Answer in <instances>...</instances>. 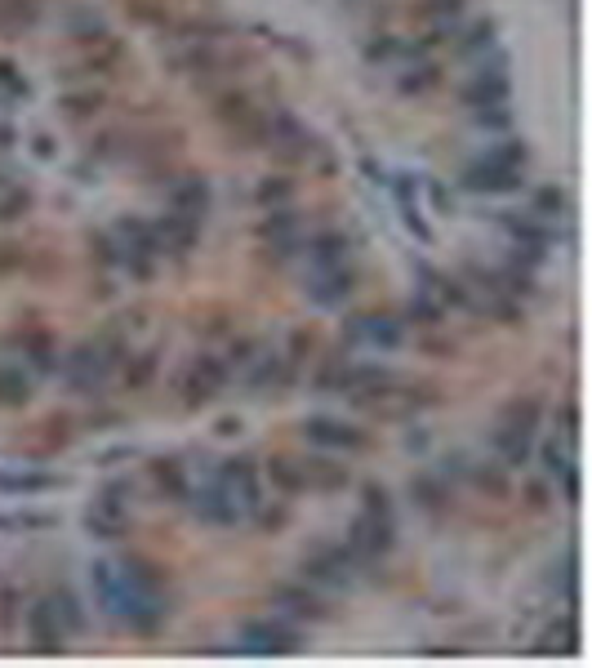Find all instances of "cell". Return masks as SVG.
Here are the masks:
<instances>
[{
	"label": "cell",
	"mask_w": 592,
	"mask_h": 668,
	"mask_svg": "<svg viewBox=\"0 0 592 668\" xmlns=\"http://www.w3.org/2000/svg\"><path fill=\"white\" fill-rule=\"evenodd\" d=\"M228 366H223V357H214V352H201L187 370H183V379H178V393H183V405H210V401L219 397L223 388H228Z\"/></svg>",
	"instance_id": "4"
},
{
	"label": "cell",
	"mask_w": 592,
	"mask_h": 668,
	"mask_svg": "<svg viewBox=\"0 0 592 668\" xmlns=\"http://www.w3.org/2000/svg\"><path fill=\"white\" fill-rule=\"evenodd\" d=\"M147 473H152V486H156L170 504H183V499H187V473H183L178 459H152Z\"/></svg>",
	"instance_id": "20"
},
{
	"label": "cell",
	"mask_w": 592,
	"mask_h": 668,
	"mask_svg": "<svg viewBox=\"0 0 592 668\" xmlns=\"http://www.w3.org/2000/svg\"><path fill=\"white\" fill-rule=\"evenodd\" d=\"M503 67H508L503 58H494L490 67H485V63L476 67V76L468 81V90H464V103H468L473 112H476V108H494V103H508V76H503Z\"/></svg>",
	"instance_id": "12"
},
{
	"label": "cell",
	"mask_w": 592,
	"mask_h": 668,
	"mask_svg": "<svg viewBox=\"0 0 592 668\" xmlns=\"http://www.w3.org/2000/svg\"><path fill=\"white\" fill-rule=\"evenodd\" d=\"M299 464H303L308 490H344V486L353 481L348 464H339V459H330V455H312V459H299Z\"/></svg>",
	"instance_id": "17"
},
{
	"label": "cell",
	"mask_w": 592,
	"mask_h": 668,
	"mask_svg": "<svg viewBox=\"0 0 592 668\" xmlns=\"http://www.w3.org/2000/svg\"><path fill=\"white\" fill-rule=\"evenodd\" d=\"M0 187H4V183H0Z\"/></svg>",
	"instance_id": "59"
},
{
	"label": "cell",
	"mask_w": 592,
	"mask_h": 668,
	"mask_svg": "<svg viewBox=\"0 0 592 668\" xmlns=\"http://www.w3.org/2000/svg\"><path fill=\"white\" fill-rule=\"evenodd\" d=\"M494 450H499V464H503V468H526L530 455H535V437L512 432V428L499 423V432H494Z\"/></svg>",
	"instance_id": "21"
},
{
	"label": "cell",
	"mask_w": 592,
	"mask_h": 668,
	"mask_svg": "<svg viewBox=\"0 0 592 668\" xmlns=\"http://www.w3.org/2000/svg\"><path fill=\"white\" fill-rule=\"evenodd\" d=\"M405 317H410L414 325H437V321L446 317V308H441V303H437V299H432L428 290H419V294L410 299V308H405Z\"/></svg>",
	"instance_id": "37"
},
{
	"label": "cell",
	"mask_w": 592,
	"mask_h": 668,
	"mask_svg": "<svg viewBox=\"0 0 592 668\" xmlns=\"http://www.w3.org/2000/svg\"><path fill=\"white\" fill-rule=\"evenodd\" d=\"M18 348H22V357H27L40 375L58 370V348H54V339H49L45 330H22V334H18Z\"/></svg>",
	"instance_id": "23"
},
{
	"label": "cell",
	"mask_w": 592,
	"mask_h": 668,
	"mask_svg": "<svg viewBox=\"0 0 592 668\" xmlns=\"http://www.w3.org/2000/svg\"><path fill=\"white\" fill-rule=\"evenodd\" d=\"M214 477H219V481H223V490L237 499L240 517H254V513H258V504H263V473L254 468V459H249V455H232V459H223Z\"/></svg>",
	"instance_id": "5"
},
{
	"label": "cell",
	"mask_w": 592,
	"mask_h": 668,
	"mask_svg": "<svg viewBox=\"0 0 592 668\" xmlns=\"http://www.w3.org/2000/svg\"><path fill=\"white\" fill-rule=\"evenodd\" d=\"M290 192H294V183H290V178H263L254 196H258V205H263V210H276V205H285V201H290Z\"/></svg>",
	"instance_id": "42"
},
{
	"label": "cell",
	"mask_w": 592,
	"mask_h": 668,
	"mask_svg": "<svg viewBox=\"0 0 592 668\" xmlns=\"http://www.w3.org/2000/svg\"><path fill=\"white\" fill-rule=\"evenodd\" d=\"M90 250H94V259H99V264L120 267V246H117V237H112V232H99V237L90 241Z\"/></svg>",
	"instance_id": "50"
},
{
	"label": "cell",
	"mask_w": 592,
	"mask_h": 668,
	"mask_svg": "<svg viewBox=\"0 0 592 668\" xmlns=\"http://www.w3.org/2000/svg\"><path fill=\"white\" fill-rule=\"evenodd\" d=\"M40 18V0H0V27L18 31V27H31Z\"/></svg>",
	"instance_id": "33"
},
{
	"label": "cell",
	"mask_w": 592,
	"mask_h": 668,
	"mask_svg": "<svg viewBox=\"0 0 592 668\" xmlns=\"http://www.w3.org/2000/svg\"><path fill=\"white\" fill-rule=\"evenodd\" d=\"M249 388H258V393H267V388H285V384H294L299 375L285 366V357L281 352H258L254 361H249Z\"/></svg>",
	"instance_id": "18"
},
{
	"label": "cell",
	"mask_w": 592,
	"mask_h": 668,
	"mask_svg": "<svg viewBox=\"0 0 592 668\" xmlns=\"http://www.w3.org/2000/svg\"><path fill=\"white\" fill-rule=\"evenodd\" d=\"M49 602H54V611H58V620H63V629H67V638L85 629V615H81V602H76L72 593H54Z\"/></svg>",
	"instance_id": "40"
},
{
	"label": "cell",
	"mask_w": 592,
	"mask_h": 668,
	"mask_svg": "<svg viewBox=\"0 0 592 668\" xmlns=\"http://www.w3.org/2000/svg\"><path fill=\"white\" fill-rule=\"evenodd\" d=\"M272 602L281 606V615L285 620H294V624H321V620H330V602L321 597V588L317 584H281L276 593H272Z\"/></svg>",
	"instance_id": "7"
},
{
	"label": "cell",
	"mask_w": 592,
	"mask_h": 668,
	"mask_svg": "<svg viewBox=\"0 0 592 668\" xmlns=\"http://www.w3.org/2000/svg\"><path fill=\"white\" fill-rule=\"evenodd\" d=\"M254 517H258V526H263V531H281V526L290 522V513H285V508H267V499L258 504V513H254Z\"/></svg>",
	"instance_id": "52"
},
{
	"label": "cell",
	"mask_w": 592,
	"mask_h": 668,
	"mask_svg": "<svg viewBox=\"0 0 592 668\" xmlns=\"http://www.w3.org/2000/svg\"><path fill=\"white\" fill-rule=\"evenodd\" d=\"M562 437H566V441H575V437H579V410H575V401H566V405H562Z\"/></svg>",
	"instance_id": "53"
},
{
	"label": "cell",
	"mask_w": 592,
	"mask_h": 668,
	"mask_svg": "<svg viewBox=\"0 0 592 668\" xmlns=\"http://www.w3.org/2000/svg\"><path fill=\"white\" fill-rule=\"evenodd\" d=\"M303 437H308L317 450H326V455H356V450L370 446L365 428L344 423V419H330V414H312V419L303 423Z\"/></svg>",
	"instance_id": "6"
},
{
	"label": "cell",
	"mask_w": 592,
	"mask_h": 668,
	"mask_svg": "<svg viewBox=\"0 0 592 668\" xmlns=\"http://www.w3.org/2000/svg\"><path fill=\"white\" fill-rule=\"evenodd\" d=\"M196 228H201L196 219L170 210L161 223H152V232H156V250H161V255H187V250L196 246Z\"/></svg>",
	"instance_id": "14"
},
{
	"label": "cell",
	"mask_w": 592,
	"mask_h": 668,
	"mask_svg": "<svg viewBox=\"0 0 592 668\" xmlns=\"http://www.w3.org/2000/svg\"><path fill=\"white\" fill-rule=\"evenodd\" d=\"M348 339L392 352V348H401V339H405V321H396V317H387V312H365V317H356L353 325H348Z\"/></svg>",
	"instance_id": "10"
},
{
	"label": "cell",
	"mask_w": 592,
	"mask_h": 668,
	"mask_svg": "<svg viewBox=\"0 0 592 668\" xmlns=\"http://www.w3.org/2000/svg\"><path fill=\"white\" fill-rule=\"evenodd\" d=\"M170 205L178 210V214H187V219H205V210H210V183L201 178V174H183V178H174L170 183Z\"/></svg>",
	"instance_id": "15"
},
{
	"label": "cell",
	"mask_w": 592,
	"mask_h": 668,
	"mask_svg": "<svg viewBox=\"0 0 592 668\" xmlns=\"http://www.w3.org/2000/svg\"><path fill=\"white\" fill-rule=\"evenodd\" d=\"M361 513H383V517H392V499H387V490L383 486H365L361 490Z\"/></svg>",
	"instance_id": "51"
},
{
	"label": "cell",
	"mask_w": 592,
	"mask_h": 668,
	"mask_svg": "<svg viewBox=\"0 0 592 668\" xmlns=\"http://www.w3.org/2000/svg\"><path fill=\"white\" fill-rule=\"evenodd\" d=\"M526 499H530V508H548V486H544V481H535V486L526 490Z\"/></svg>",
	"instance_id": "56"
},
{
	"label": "cell",
	"mask_w": 592,
	"mask_h": 668,
	"mask_svg": "<svg viewBox=\"0 0 592 668\" xmlns=\"http://www.w3.org/2000/svg\"><path fill=\"white\" fill-rule=\"evenodd\" d=\"M134 18H143V22H165V13H161L152 0H134Z\"/></svg>",
	"instance_id": "54"
},
{
	"label": "cell",
	"mask_w": 592,
	"mask_h": 668,
	"mask_svg": "<svg viewBox=\"0 0 592 668\" xmlns=\"http://www.w3.org/2000/svg\"><path fill=\"white\" fill-rule=\"evenodd\" d=\"M473 117H476V126H481V130H508V126H512V108H508V103H494V108H476Z\"/></svg>",
	"instance_id": "48"
},
{
	"label": "cell",
	"mask_w": 592,
	"mask_h": 668,
	"mask_svg": "<svg viewBox=\"0 0 592 668\" xmlns=\"http://www.w3.org/2000/svg\"><path fill=\"white\" fill-rule=\"evenodd\" d=\"M294 228H299V219H294V210L290 205H276V210H267V219L258 223V237L285 259V255H294L299 250V241H294Z\"/></svg>",
	"instance_id": "16"
},
{
	"label": "cell",
	"mask_w": 592,
	"mask_h": 668,
	"mask_svg": "<svg viewBox=\"0 0 592 668\" xmlns=\"http://www.w3.org/2000/svg\"><path fill=\"white\" fill-rule=\"evenodd\" d=\"M18 620H22V593L18 588H0V629L13 633Z\"/></svg>",
	"instance_id": "45"
},
{
	"label": "cell",
	"mask_w": 592,
	"mask_h": 668,
	"mask_svg": "<svg viewBox=\"0 0 592 668\" xmlns=\"http://www.w3.org/2000/svg\"><path fill=\"white\" fill-rule=\"evenodd\" d=\"M575 642H579V629H575V620L566 615L562 624H548V629L539 633V646H535V651H544V655H553V651H575Z\"/></svg>",
	"instance_id": "31"
},
{
	"label": "cell",
	"mask_w": 592,
	"mask_h": 668,
	"mask_svg": "<svg viewBox=\"0 0 592 668\" xmlns=\"http://www.w3.org/2000/svg\"><path fill=\"white\" fill-rule=\"evenodd\" d=\"M401 54H405V45H401L396 36H379V40L365 45V58H370V63H392V58H401Z\"/></svg>",
	"instance_id": "47"
},
{
	"label": "cell",
	"mask_w": 592,
	"mask_h": 668,
	"mask_svg": "<svg viewBox=\"0 0 592 668\" xmlns=\"http://www.w3.org/2000/svg\"><path fill=\"white\" fill-rule=\"evenodd\" d=\"M31 401V379L22 370H0V405H27Z\"/></svg>",
	"instance_id": "35"
},
{
	"label": "cell",
	"mask_w": 592,
	"mask_h": 668,
	"mask_svg": "<svg viewBox=\"0 0 592 668\" xmlns=\"http://www.w3.org/2000/svg\"><path fill=\"white\" fill-rule=\"evenodd\" d=\"M58 108H63L67 121H94V117L103 112V94H99V90H67V94L58 99Z\"/></svg>",
	"instance_id": "28"
},
{
	"label": "cell",
	"mask_w": 592,
	"mask_h": 668,
	"mask_svg": "<svg viewBox=\"0 0 592 668\" xmlns=\"http://www.w3.org/2000/svg\"><path fill=\"white\" fill-rule=\"evenodd\" d=\"M356 290V272L348 264L344 267H321V272H312V281H308V294L321 303V308H339V303H348Z\"/></svg>",
	"instance_id": "13"
},
{
	"label": "cell",
	"mask_w": 592,
	"mask_h": 668,
	"mask_svg": "<svg viewBox=\"0 0 592 668\" xmlns=\"http://www.w3.org/2000/svg\"><path fill=\"white\" fill-rule=\"evenodd\" d=\"M485 156H490L494 165H508V169H526V160H530V147H526L521 138H508V143L490 147Z\"/></svg>",
	"instance_id": "38"
},
{
	"label": "cell",
	"mask_w": 592,
	"mask_h": 668,
	"mask_svg": "<svg viewBox=\"0 0 592 668\" xmlns=\"http://www.w3.org/2000/svg\"><path fill=\"white\" fill-rule=\"evenodd\" d=\"M31 152H36L40 160H54V152H58V147H54V138H49V134H36V138H31Z\"/></svg>",
	"instance_id": "55"
},
{
	"label": "cell",
	"mask_w": 592,
	"mask_h": 668,
	"mask_svg": "<svg viewBox=\"0 0 592 668\" xmlns=\"http://www.w3.org/2000/svg\"><path fill=\"white\" fill-rule=\"evenodd\" d=\"M27 94H31L27 76H22L9 58H0V103H18V99H27Z\"/></svg>",
	"instance_id": "36"
},
{
	"label": "cell",
	"mask_w": 592,
	"mask_h": 668,
	"mask_svg": "<svg viewBox=\"0 0 592 668\" xmlns=\"http://www.w3.org/2000/svg\"><path fill=\"white\" fill-rule=\"evenodd\" d=\"M348 237L344 232H321V237H312L308 241V259H312V267L321 272V267H344L348 264Z\"/></svg>",
	"instance_id": "22"
},
{
	"label": "cell",
	"mask_w": 592,
	"mask_h": 668,
	"mask_svg": "<svg viewBox=\"0 0 592 668\" xmlns=\"http://www.w3.org/2000/svg\"><path fill=\"white\" fill-rule=\"evenodd\" d=\"M120 58H125V45H120L117 36H108V40H99V45H90V58H85V72H99V76H112L120 67Z\"/></svg>",
	"instance_id": "29"
},
{
	"label": "cell",
	"mask_w": 592,
	"mask_h": 668,
	"mask_svg": "<svg viewBox=\"0 0 592 668\" xmlns=\"http://www.w3.org/2000/svg\"><path fill=\"white\" fill-rule=\"evenodd\" d=\"M526 178H521V169H508V165H494L490 156H481L473 160L468 169H464V187L468 192H485V196H503V192H517Z\"/></svg>",
	"instance_id": "11"
},
{
	"label": "cell",
	"mask_w": 592,
	"mask_h": 668,
	"mask_svg": "<svg viewBox=\"0 0 592 668\" xmlns=\"http://www.w3.org/2000/svg\"><path fill=\"white\" fill-rule=\"evenodd\" d=\"M356 570H365V566L348 552V543H321L303 557V579L317 588H353Z\"/></svg>",
	"instance_id": "1"
},
{
	"label": "cell",
	"mask_w": 592,
	"mask_h": 668,
	"mask_svg": "<svg viewBox=\"0 0 592 668\" xmlns=\"http://www.w3.org/2000/svg\"><path fill=\"white\" fill-rule=\"evenodd\" d=\"M156 370H161V352H134V357H125V370H120L125 393H143L156 379Z\"/></svg>",
	"instance_id": "26"
},
{
	"label": "cell",
	"mask_w": 592,
	"mask_h": 668,
	"mask_svg": "<svg viewBox=\"0 0 592 668\" xmlns=\"http://www.w3.org/2000/svg\"><path fill=\"white\" fill-rule=\"evenodd\" d=\"M539 419H544V401L539 397H521V401H512V405L503 410V428L526 432V437L539 432Z\"/></svg>",
	"instance_id": "27"
},
{
	"label": "cell",
	"mask_w": 592,
	"mask_h": 668,
	"mask_svg": "<svg viewBox=\"0 0 592 668\" xmlns=\"http://www.w3.org/2000/svg\"><path fill=\"white\" fill-rule=\"evenodd\" d=\"M58 486V477H49V473H13V468H0V495H22V499H31V495H45V490H54Z\"/></svg>",
	"instance_id": "24"
},
{
	"label": "cell",
	"mask_w": 592,
	"mask_h": 668,
	"mask_svg": "<svg viewBox=\"0 0 592 668\" xmlns=\"http://www.w3.org/2000/svg\"><path fill=\"white\" fill-rule=\"evenodd\" d=\"M432 201H437V210H450L455 201H450V192L446 187H432Z\"/></svg>",
	"instance_id": "57"
},
{
	"label": "cell",
	"mask_w": 592,
	"mask_h": 668,
	"mask_svg": "<svg viewBox=\"0 0 592 668\" xmlns=\"http://www.w3.org/2000/svg\"><path fill=\"white\" fill-rule=\"evenodd\" d=\"M437 81H441V67L437 63H410L405 76H401V94H428Z\"/></svg>",
	"instance_id": "34"
},
{
	"label": "cell",
	"mask_w": 592,
	"mask_h": 668,
	"mask_svg": "<svg viewBox=\"0 0 592 668\" xmlns=\"http://www.w3.org/2000/svg\"><path fill=\"white\" fill-rule=\"evenodd\" d=\"M303 646V638H299V629H294V620H249L245 629H240V651H249V655H294Z\"/></svg>",
	"instance_id": "3"
},
{
	"label": "cell",
	"mask_w": 592,
	"mask_h": 668,
	"mask_svg": "<svg viewBox=\"0 0 592 668\" xmlns=\"http://www.w3.org/2000/svg\"><path fill=\"white\" fill-rule=\"evenodd\" d=\"M187 504H192V513H196L201 522H210V526H237L240 522L237 499L223 490L219 477H214L210 486H201V490H187Z\"/></svg>",
	"instance_id": "9"
},
{
	"label": "cell",
	"mask_w": 592,
	"mask_h": 668,
	"mask_svg": "<svg viewBox=\"0 0 592 668\" xmlns=\"http://www.w3.org/2000/svg\"><path fill=\"white\" fill-rule=\"evenodd\" d=\"M258 357V343L254 339H232V348H228V357H223V366L228 370H249V361Z\"/></svg>",
	"instance_id": "49"
},
{
	"label": "cell",
	"mask_w": 592,
	"mask_h": 668,
	"mask_svg": "<svg viewBox=\"0 0 592 668\" xmlns=\"http://www.w3.org/2000/svg\"><path fill=\"white\" fill-rule=\"evenodd\" d=\"M263 481H267L272 490H281V495H299V490H308V481H303V464L290 459V455H272V459L263 464Z\"/></svg>",
	"instance_id": "19"
},
{
	"label": "cell",
	"mask_w": 592,
	"mask_h": 668,
	"mask_svg": "<svg viewBox=\"0 0 592 668\" xmlns=\"http://www.w3.org/2000/svg\"><path fill=\"white\" fill-rule=\"evenodd\" d=\"M27 638H31V646L40 655H54V651L67 646V629H63V620H58V611H54L49 597H40V602L27 606Z\"/></svg>",
	"instance_id": "8"
},
{
	"label": "cell",
	"mask_w": 592,
	"mask_h": 668,
	"mask_svg": "<svg viewBox=\"0 0 592 668\" xmlns=\"http://www.w3.org/2000/svg\"><path fill=\"white\" fill-rule=\"evenodd\" d=\"M27 210H31V192L27 187H9L0 196V223H18Z\"/></svg>",
	"instance_id": "44"
},
{
	"label": "cell",
	"mask_w": 592,
	"mask_h": 668,
	"mask_svg": "<svg viewBox=\"0 0 592 668\" xmlns=\"http://www.w3.org/2000/svg\"><path fill=\"white\" fill-rule=\"evenodd\" d=\"M4 147H13V130H9V126H0V152H4Z\"/></svg>",
	"instance_id": "58"
},
{
	"label": "cell",
	"mask_w": 592,
	"mask_h": 668,
	"mask_svg": "<svg viewBox=\"0 0 592 668\" xmlns=\"http://www.w3.org/2000/svg\"><path fill=\"white\" fill-rule=\"evenodd\" d=\"M570 464H575V459H570V441H566V437H562V441H548V446H544V473H548L553 481H557V477H562V473H566Z\"/></svg>",
	"instance_id": "43"
},
{
	"label": "cell",
	"mask_w": 592,
	"mask_h": 668,
	"mask_svg": "<svg viewBox=\"0 0 592 668\" xmlns=\"http://www.w3.org/2000/svg\"><path fill=\"white\" fill-rule=\"evenodd\" d=\"M566 210H570V205H566V192H557V187H539V192H535V210H530L535 219L548 223V219H562Z\"/></svg>",
	"instance_id": "39"
},
{
	"label": "cell",
	"mask_w": 592,
	"mask_h": 668,
	"mask_svg": "<svg viewBox=\"0 0 592 668\" xmlns=\"http://www.w3.org/2000/svg\"><path fill=\"white\" fill-rule=\"evenodd\" d=\"M476 486L481 490H490V495H503L508 490V473H503V464H481V468H473Z\"/></svg>",
	"instance_id": "46"
},
{
	"label": "cell",
	"mask_w": 592,
	"mask_h": 668,
	"mask_svg": "<svg viewBox=\"0 0 592 668\" xmlns=\"http://www.w3.org/2000/svg\"><path fill=\"white\" fill-rule=\"evenodd\" d=\"M72 36H76L81 45H99V40H108L112 31H108V22H103L99 13H81V18L72 22Z\"/></svg>",
	"instance_id": "41"
},
{
	"label": "cell",
	"mask_w": 592,
	"mask_h": 668,
	"mask_svg": "<svg viewBox=\"0 0 592 668\" xmlns=\"http://www.w3.org/2000/svg\"><path fill=\"white\" fill-rule=\"evenodd\" d=\"M125 513H117V508H103V504H90V513H85V526H90V534H99V539H120L125 534Z\"/></svg>",
	"instance_id": "30"
},
{
	"label": "cell",
	"mask_w": 592,
	"mask_h": 668,
	"mask_svg": "<svg viewBox=\"0 0 592 668\" xmlns=\"http://www.w3.org/2000/svg\"><path fill=\"white\" fill-rule=\"evenodd\" d=\"M344 543H348V552H353L361 566H374L379 557L392 552V543H396V522L383 517V513H361Z\"/></svg>",
	"instance_id": "2"
},
{
	"label": "cell",
	"mask_w": 592,
	"mask_h": 668,
	"mask_svg": "<svg viewBox=\"0 0 592 668\" xmlns=\"http://www.w3.org/2000/svg\"><path fill=\"white\" fill-rule=\"evenodd\" d=\"M410 495H414V504H419V508L441 513V508L450 504V481H446V477H437V473H419V477L410 481Z\"/></svg>",
	"instance_id": "25"
},
{
	"label": "cell",
	"mask_w": 592,
	"mask_h": 668,
	"mask_svg": "<svg viewBox=\"0 0 592 668\" xmlns=\"http://www.w3.org/2000/svg\"><path fill=\"white\" fill-rule=\"evenodd\" d=\"M494 36H499V27H494L490 18H481V22H473V27L459 36V54H464V58L490 54V49H494Z\"/></svg>",
	"instance_id": "32"
}]
</instances>
